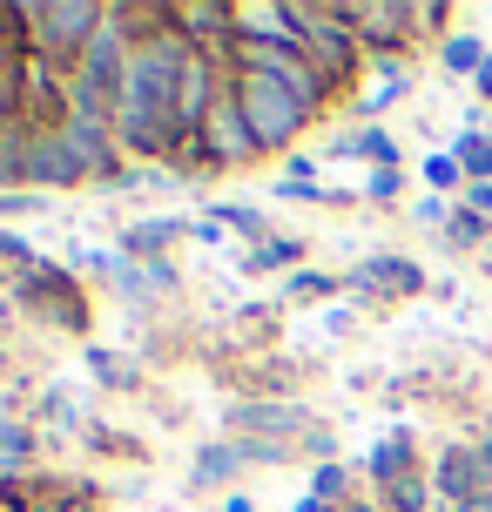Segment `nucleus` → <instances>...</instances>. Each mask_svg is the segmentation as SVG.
<instances>
[{"label":"nucleus","mask_w":492,"mask_h":512,"mask_svg":"<svg viewBox=\"0 0 492 512\" xmlns=\"http://www.w3.org/2000/svg\"><path fill=\"white\" fill-rule=\"evenodd\" d=\"M243 459H270L263 445H209L203 459H196V486H216V479H230Z\"/></svg>","instance_id":"1"},{"label":"nucleus","mask_w":492,"mask_h":512,"mask_svg":"<svg viewBox=\"0 0 492 512\" xmlns=\"http://www.w3.org/2000/svg\"><path fill=\"white\" fill-rule=\"evenodd\" d=\"M425 176L439 182V189H452V182L466 176V169H459V162H452V155H432V162H425Z\"/></svg>","instance_id":"10"},{"label":"nucleus","mask_w":492,"mask_h":512,"mask_svg":"<svg viewBox=\"0 0 492 512\" xmlns=\"http://www.w3.org/2000/svg\"><path fill=\"white\" fill-rule=\"evenodd\" d=\"M371 277L398 283V290H418V270H412V263H398V256H378V263H371Z\"/></svg>","instance_id":"6"},{"label":"nucleus","mask_w":492,"mask_h":512,"mask_svg":"<svg viewBox=\"0 0 492 512\" xmlns=\"http://www.w3.org/2000/svg\"><path fill=\"white\" fill-rule=\"evenodd\" d=\"M297 250H304V243H270V250H257L250 263H257V270H277V263H297Z\"/></svg>","instance_id":"9"},{"label":"nucleus","mask_w":492,"mask_h":512,"mask_svg":"<svg viewBox=\"0 0 492 512\" xmlns=\"http://www.w3.org/2000/svg\"><path fill=\"white\" fill-rule=\"evenodd\" d=\"M479 465H486V472H492V438H486V445H479Z\"/></svg>","instance_id":"17"},{"label":"nucleus","mask_w":492,"mask_h":512,"mask_svg":"<svg viewBox=\"0 0 492 512\" xmlns=\"http://www.w3.org/2000/svg\"><path fill=\"white\" fill-rule=\"evenodd\" d=\"M479 95H486V102H492V61H486V68H479Z\"/></svg>","instance_id":"15"},{"label":"nucleus","mask_w":492,"mask_h":512,"mask_svg":"<svg viewBox=\"0 0 492 512\" xmlns=\"http://www.w3.org/2000/svg\"><path fill=\"white\" fill-rule=\"evenodd\" d=\"M479 479H486V465L472 459V452H452V459L439 465V486L452 492L459 506H466V499H479Z\"/></svg>","instance_id":"2"},{"label":"nucleus","mask_w":492,"mask_h":512,"mask_svg":"<svg viewBox=\"0 0 492 512\" xmlns=\"http://www.w3.org/2000/svg\"><path fill=\"white\" fill-rule=\"evenodd\" d=\"M398 95H405V75H378V81H371V95H364V108H391Z\"/></svg>","instance_id":"7"},{"label":"nucleus","mask_w":492,"mask_h":512,"mask_svg":"<svg viewBox=\"0 0 492 512\" xmlns=\"http://www.w3.org/2000/svg\"><path fill=\"white\" fill-rule=\"evenodd\" d=\"M223 512H250V499H230V506H223Z\"/></svg>","instance_id":"18"},{"label":"nucleus","mask_w":492,"mask_h":512,"mask_svg":"<svg viewBox=\"0 0 492 512\" xmlns=\"http://www.w3.org/2000/svg\"><path fill=\"white\" fill-rule=\"evenodd\" d=\"M459 169H466L472 182H492V142L486 135H466V142H459Z\"/></svg>","instance_id":"5"},{"label":"nucleus","mask_w":492,"mask_h":512,"mask_svg":"<svg viewBox=\"0 0 492 512\" xmlns=\"http://www.w3.org/2000/svg\"><path fill=\"white\" fill-rule=\"evenodd\" d=\"M486 61H492V54L479 48L472 34H452V41H445V68H459V75H479Z\"/></svg>","instance_id":"3"},{"label":"nucleus","mask_w":492,"mask_h":512,"mask_svg":"<svg viewBox=\"0 0 492 512\" xmlns=\"http://www.w3.org/2000/svg\"><path fill=\"white\" fill-rule=\"evenodd\" d=\"M371 196H378V203H385V196H398V169H378V176H371Z\"/></svg>","instance_id":"13"},{"label":"nucleus","mask_w":492,"mask_h":512,"mask_svg":"<svg viewBox=\"0 0 492 512\" xmlns=\"http://www.w3.org/2000/svg\"><path fill=\"white\" fill-rule=\"evenodd\" d=\"M452 236H459V243H479L486 223H479V216H452Z\"/></svg>","instance_id":"12"},{"label":"nucleus","mask_w":492,"mask_h":512,"mask_svg":"<svg viewBox=\"0 0 492 512\" xmlns=\"http://www.w3.org/2000/svg\"><path fill=\"white\" fill-rule=\"evenodd\" d=\"M27 459V432H0V465H21Z\"/></svg>","instance_id":"11"},{"label":"nucleus","mask_w":492,"mask_h":512,"mask_svg":"<svg viewBox=\"0 0 492 512\" xmlns=\"http://www.w3.org/2000/svg\"><path fill=\"white\" fill-rule=\"evenodd\" d=\"M466 203L479 209V216H486V209H492V182H472V189H466Z\"/></svg>","instance_id":"14"},{"label":"nucleus","mask_w":492,"mask_h":512,"mask_svg":"<svg viewBox=\"0 0 492 512\" xmlns=\"http://www.w3.org/2000/svg\"><path fill=\"white\" fill-rule=\"evenodd\" d=\"M169 236H176V223H149V230H135V236H129V250H135V256H149L156 243H169Z\"/></svg>","instance_id":"8"},{"label":"nucleus","mask_w":492,"mask_h":512,"mask_svg":"<svg viewBox=\"0 0 492 512\" xmlns=\"http://www.w3.org/2000/svg\"><path fill=\"white\" fill-rule=\"evenodd\" d=\"M337 155H371V162H391V155H398V142H391L385 128H364V135H351V142H337Z\"/></svg>","instance_id":"4"},{"label":"nucleus","mask_w":492,"mask_h":512,"mask_svg":"<svg viewBox=\"0 0 492 512\" xmlns=\"http://www.w3.org/2000/svg\"><path fill=\"white\" fill-rule=\"evenodd\" d=\"M459 512H492V499H486V492H479V499H466V506H459Z\"/></svg>","instance_id":"16"}]
</instances>
